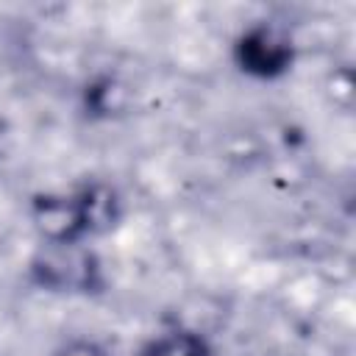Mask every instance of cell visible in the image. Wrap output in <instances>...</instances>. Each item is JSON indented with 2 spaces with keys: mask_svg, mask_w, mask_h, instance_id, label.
Returning <instances> with one entry per match:
<instances>
[{
  "mask_svg": "<svg viewBox=\"0 0 356 356\" xmlns=\"http://www.w3.org/2000/svg\"><path fill=\"white\" fill-rule=\"evenodd\" d=\"M122 200L106 181H86L72 192H44L31 200V220L44 242H86L111 231Z\"/></svg>",
  "mask_w": 356,
  "mask_h": 356,
  "instance_id": "1",
  "label": "cell"
},
{
  "mask_svg": "<svg viewBox=\"0 0 356 356\" xmlns=\"http://www.w3.org/2000/svg\"><path fill=\"white\" fill-rule=\"evenodd\" d=\"M28 275L47 292L97 295L106 289L103 264L83 242H44L28 264Z\"/></svg>",
  "mask_w": 356,
  "mask_h": 356,
  "instance_id": "2",
  "label": "cell"
},
{
  "mask_svg": "<svg viewBox=\"0 0 356 356\" xmlns=\"http://www.w3.org/2000/svg\"><path fill=\"white\" fill-rule=\"evenodd\" d=\"M234 61L236 67L259 81L281 78L295 64V42L289 33L270 22H256L245 28L234 42Z\"/></svg>",
  "mask_w": 356,
  "mask_h": 356,
  "instance_id": "3",
  "label": "cell"
},
{
  "mask_svg": "<svg viewBox=\"0 0 356 356\" xmlns=\"http://www.w3.org/2000/svg\"><path fill=\"white\" fill-rule=\"evenodd\" d=\"M139 356H211V345L197 331L175 328L161 337H153Z\"/></svg>",
  "mask_w": 356,
  "mask_h": 356,
  "instance_id": "4",
  "label": "cell"
},
{
  "mask_svg": "<svg viewBox=\"0 0 356 356\" xmlns=\"http://www.w3.org/2000/svg\"><path fill=\"white\" fill-rule=\"evenodd\" d=\"M53 356H111L100 342L92 339H70L53 350Z\"/></svg>",
  "mask_w": 356,
  "mask_h": 356,
  "instance_id": "5",
  "label": "cell"
}]
</instances>
